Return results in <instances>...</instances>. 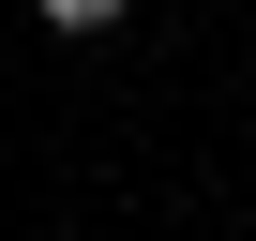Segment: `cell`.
Instances as JSON below:
<instances>
[{
    "instance_id": "obj_1",
    "label": "cell",
    "mask_w": 256,
    "mask_h": 241,
    "mask_svg": "<svg viewBox=\"0 0 256 241\" xmlns=\"http://www.w3.org/2000/svg\"><path fill=\"white\" fill-rule=\"evenodd\" d=\"M30 16H46V30H76V46H90V30H120V16H136V0H30Z\"/></svg>"
}]
</instances>
